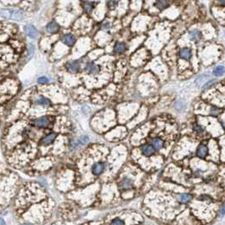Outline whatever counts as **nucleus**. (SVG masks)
<instances>
[{
  "mask_svg": "<svg viewBox=\"0 0 225 225\" xmlns=\"http://www.w3.org/2000/svg\"><path fill=\"white\" fill-rule=\"evenodd\" d=\"M215 4L217 6L225 7V0H215Z\"/></svg>",
  "mask_w": 225,
  "mask_h": 225,
  "instance_id": "nucleus-26",
  "label": "nucleus"
},
{
  "mask_svg": "<svg viewBox=\"0 0 225 225\" xmlns=\"http://www.w3.org/2000/svg\"><path fill=\"white\" fill-rule=\"evenodd\" d=\"M110 225H124V222L119 218H116L115 219H113L111 221V223Z\"/></svg>",
  "mask_w": 225,
  "mask_h": 225,
  "instance_id": "nucleus-24",
  "label": "nucleus"
},
{
  "mask_svg": "<svg viewBox=\"0 0 225 225\" xmlns=\"http://www.w3.org/2000/svg\"><path fill=\"white\" fill-rule=\"evenodd\" d=\"M88 141H89V137L88 136H82L81 139H80V142L81 144H85L88 143Z\"/></svg>",
  "mask_w": 225,
  "mask_h": 225,
  "instance_id": "nucleus-28",
  "label": "nucleus"
},
{
  "mask_svg": "<svg viewBox=\"0 0 225 225\" xmlns=\"http://www.w3.org/2000/svg\"><path fill=\"white\" fill-rule=\"evenodd\" d=\"M62 42L68 47H72L76 44V37L73 34H65L63 38Z\"/></svg>",
  "mask_w": 225,
  "mask_h": 225,
  "instance_id": "nucleus-12",
  "label": "nucleus"
},
{
  "mask_svg": "<svg viewBox=\"0 0 225 225\" xmlns=\"http://www.w3.org/2000/svg\"><path fill=\"white\" fill-rule=\"evenodd\" d=\"M140 150H141L142 154H143L144 156H152L155 153V151H156L153 145L150 144H143L141 146Z\"/></svg>",
  "mask_w": 225,
  "mask_h": 225,
  "instance_id": "nucleus-9",
  "label": "nucleus"
},
{
  "mask_svg": "<svg viewBox=\"0 0 225 225\" xmlns=\"http://www.w3.org/2000/svg\"><path fill=\"white\" fill-rule=\"evenodd\" d=\"M191 200H192V195L190 194H188V193L180 194L177 197V201L182 204H187Z\"/></svg>",
  "mask_w": 225,
  "mask_h": 225,
  "instance_id": "nucleus-17",
  "label": "nucleus"
},
{
  "mask_svg": "<svg viewBox=\"0 0 225 225\" xmlns=\"http://www.w3.org/2000/svg\"><path fill=\"white\" fill-rule=\"evenodd\" d=\"M127 45L125 43L123 42H117L116 43V44L114 45V48H113V52L116 54V55H123L126 52Z\"/></svg>",
  "mask_w": 225,
  "mask_h": 225,
  "instance_id": "nucleus-10",
  "label": "nucleus"
},
{
  "mask_svg": "<svg viewBox=\"0 0 225 225\" xmlns=\"http://www.w3.org/2000/svg\"><path fill=\"white\" fill-rule=\"evenodd\" d=\"M119 188L122 190H130L133 188V181L132 178L128 177H124L120 181Z\"/></svg>",
  "mask_w": 225,
  "mask_h": 225,
  "instance_id": "nucleus-5",
  "label": "nucleus"
},
{
  "mask_svg": "<svg viewBox=\"0 0 225 225\" xmlns=\"http://www.w3.org/2000/svg\"><path fill=\"white\" fill-rule=\"evenodd\" d=\"M223 127H224V129H225V122L223 123Z\"/></svg>",
  "mask_w": 225,
  "mask_h": 225,
  "instance_id": "nucleus-32",
  "label": "nucleus"
},
{
  "mask_svg": "<svg viewBox=\"0 0 225 225\" xmlns=\"http://www.w3.org/2000/svg\"><path fill=\"white\" fill-rule=\"evenodd\" d=\"M106 169V165L102 161H98L92 166V173L94 176H99L104 173Z\"/></svg>",
  "mask_w": 225,
  "mask_h": 225,
  "instance_id": "nucleus-7",
  "label": "nucleus"
},
{
  "mask_svg": "<svg viewBox=\"0 0 225 225\" xmlns=\"http://www.w3.org/2000/svg\"><path fill=\"white\" fill-rule=\"evenodd\" d=\"M224 72H225L224 66H223V65H218L217 67H215L214 70H213V75L216 76V77H218V76L223 75Z\"/></svg>",
  "mask_w": 225,
  "mask_h": 225,
  "instance_id": "nucleus-21",
  "label": "nucleus"
},
{
  "mask_svg": "<svg viewBox=\"0 0 225 225\" xmlns=\"http://www.w3.org/2000/svg\"><path fill=\"white\" fill-rule=\"evenodd\" d=\"M21 225H32V224H31V223H23V224Z\"/></svg>",
  "mask_w": 225,
  "mask_h": 225,
  "instance_id": "nucleus-31",
  "label": "nucleus"
},
{
  "mask_svg": "<svg viewBox=\"0 0 225 225\" xmlns=\"http://www.w3.org/2000/svg\"><path fill=\"white\" fill-rule=\"evenodd\" d=\"M84 71L87 74L96 76L99 74V72H100V66L95 63H94V62H88L85 65Z\"/></svg>",
  "mask_w": 225,
  "mask_h": 225,
  "instance_id": "nucleus-4",
  "label": "nucleus"
},
{
  "mask_svg": "<svg viewBox=\"0 0 225 225\" xmlns=\"http://www.w3.org/2000/svg\"><path fill=\"white\" fill-rule=\"evenodd\" d=\"M152 145L155 148V150H160L164 146V141L160 138H154L152 140Z\"/></svg>",
  "mask_w": 225,
  "mask_h": 225,
  "instance_id": "nucleus-19",
  "label": "nucleus"
},
{
  "mask_svg": "<svg viewBox=\"0 0 225 225\" xmlns=\"http://www.w3.org/2000/svg\"><path fill=\"white\" fill-rule=\"evenodd\" d=\"M59 30H60V26L55 21H50L46 26V31H48V33H55Z\"/></svg>",
  "mask_w": 225,
  "mask_h": 225,
  "instance_id": "nucleus-16",
  "label": "nucleus"
},
{
  "mask_svg": "<svg viewBox=\"0 0 225 225\" xmlns=\"http://www.w3.org/2000/svg\"><path fill=\"white\" fill-rule=\"evenodd\" d=\"M172 3V0H155L154 6L159 11H163L169 8Z\"/></svg>",
  "mask_w": 225,
  "mask_h": 225,
  "instance_id": "nucleus-8",
  "label": "nucleus"
},
{
  "mask_svg": "<svg viewBox=\"0 0 225 225\" xmlns=\"http://www.w3.org/2000/svg\"><path fill=\"white\" fill-rule=\"evenodd\" d=\"M25 32L28 37H30L31 38H36L38 36L37 29L34 26H31V25H28V26L25 27Z\"/></svg>",
  "mask_w": 225,
  "mask_h": 225,
  "instance_id": "nucleus-14",
  "label": "nucleus"
},
{
  "mask_svg": "<svg viewBox=\"0 0 225 225\" xmlns=\"http://www.w3.org/2000/svg\"><path fill=\"white\" fill-rule=\"evenodd\" d=\"M110 26H111V25H110V22H105V23H103L102 25V29H105V30L110 29V28L111 27Z\"/></svg>",
  "mask_w": 225,
  "mask_h": 225,
  "instance_id": "nucleus-29",
  "label": "nucleus"
},
{
  "mask_svg": "<svg viewBox=\"0 0 225 225\" xmlns=\"http://www.w3.org/2000/svg\"><path fill=\"white\" fill-rule=\"evenodd\" d=\"M65 68L72 74H77L80 71V64L77 60H71L65 64Z\"/></svg>",
  "mask_w": 225,
  "mask_h": 225,
  "instance_id": "nucleus-6",
  "label": "nucleus"
},
{
  "mask_svg": "<svg viewBox=\"0 0 225 225\" xmlns=\"http://www.w3.org/2000/svg\"><path fill=\"white\" fill-rule=\"evenodd\" d=\"M36 104L38 105V106H48L51 105V101H50V99H48V98H47V97L41 96L40 98H38V99L36 100Z\"/></svg>",
  "mask_w": 225,
  "mask_h": 225,
  "instance_id": "nucleus-20",
  "label": "nucleus"
},
{
  "mask_svg": "<svg viewBox=\"0 0 225 225\" xmlns=\"http://www.w3.org/2000/svg\"><path fill=\"white\" fill-rule=\"evenodd\" d=\"M0 15L5 19H10L15 21H21L23 19V15L16 10H1Z\"/></svg>",
  "mask_w": 225,
  "mask_h": 225,
  "instance_id": "nucleus-1",
  "label": "nucleus"
},
{
  "mask_svg": "<svg viewBox=\"0 0 225 225\" xmlns=\"http://www.w3.org/2000/svg\"><path fill=\"white\" fill-rule=\"evenodd\" d=\"M193 129L198 134H202V133H204V129L202 128V127L200 124H197V123H194V125H193Z\"/></svg>",
  "mask_w": 225,
  "mask_h": 225,
  "instance_id": "nucleus-23",
  "label": "nucleus"
},
{
  "mask_svg": "<svg viewBox=\"0 0 225 225\" xmlns=\"http://www.w3.org/2000/svg\"><path fill=\"white\" fill-rule=\"evenodd\" d=\"M225 215V204H223L222 206L221 209L219 210V212H218V216L222 218V217H223Z\"/></svg>",
  "mask_w": 225,
  "mask_h": 225,
  "instance_id": "nucleus-27",
  "label": "nucleus"
},
{
  "mask_svg": "<svg viewBox=\"0 0 225 225\" xmlns=\"http://www.w3.org/2000/svg\"><path fill=\"white\" fill-rule=\"evenodd\" d=\"M56 136H57L56 133H49V134L46 135V136H44L42 139L40 143L43 145H49V144L54 143V141L56 139Z\"/></svg>",
  "mask_w": 225,
  "mask_h": 225,
  "instance_id": "nucleus-11",
  "label": "nucleus"
},
{
  "mask_svg": "<svg viewBox=\"0 0 225 225\" xmlns=\"http://www.w3.org/2000/svg\"><path fill=\"white\" fill-rule=\"evenodd\" d=\"M189 36L191 40H193L194 42H198L201 40L202 38V33L200 30L198 29H192L189 32Z\"/></svg>",
  "mask_w": 225,
  "mask_h": 225,
  "instance_id": "nucleus-15",
  "label": "nucleus"
},
{
  "mask_svg": "<svg viewBox=\"0 0 225 225\" xmlns=\"http://www.w3.org/2000/svg\"><path fill=\"white\" fill-rule=\"evenodd\" d=\"M177 56L182 60L190 61L192 58V49L189 47H182L177 51Z\"/></svg>",
  "mask_w": 225,
  "mask_h": 225,
  "instance_id": "nucleus-2",
  "label": "nucleus"
},
{
  "mask_svg": "<svg viewBox=\"0 0 225 225\" xmlns=\"http://www.w3.org/2000/svg\"><path fill=\"white\" fill-rule=\"evenodd\" d=\"M95 7V3L92 2V1H85L84 4H83V10L85 11L87 14H90L92 13Z\"/></svg>",
  "mask_w": 225,
  "mask_h": 225,
  "instance_id": "nucleus-18",
  "label": "nucleus"
},
{
  "mask_svg": "<svg viewBox=\"0 0 225 225\" xmlns=\"http://www.w3.org/2000/svg\"><path fill=\"white\" fill-rule=\"evenodd\" d=\"M221 113V109H219L218 107L217 106H211L210 108V111H209V114L212 116H218L219 114Z\"/></svg>",
  "mask_w": 225,
  "mask_h": 225,
  "instance_id": "nucleus-22",
  "label": "nucleus"
},
{
  "mask_svg": "<svg viewBox=\"0 0 225 225\" xmlns=\"http://www.w3.org/2000/svg\"><path fill=\"white\" fill-rule=\"evenodd\" d=\"M49 82V79L46 77H40L38 78V82L40 84H47Z\"/></svg>",
  "mask_w": 225,
  "mask_h": 225,
  "instance_id": "nucleus-25",
  "label": "nucleus"
},
{
  "mask_svg": "<svg viewBox=\"0 0 225 225\" xmlns=\"http://www.w3.org/2000/svg\"><path fill=\"white\" fill-rule=\"evenodd\" d=\"M0 225H6L5 222H4V220L2 218H0Z\"/></svg>",
  "mask_w": 225,
  "mask_h": 225,
  "instance_id": "nucleus-30",
  "label": "nucleus"
},
{
  "mask_svg": "<svg viewBox=\"0 0 225 225\" xmlns=\"http://www.w3.org/2000/svg\"><path fill=\"white\" fill-rule=\"evenodd\" d=\"M51 124V120L48 116H41L35 119L32 122V125L38 128H45L48 127Z\"/></svg>",
  "mask_w": 225,
  "mask_h": 225,
  "instance_id": "nucleus-3",
  "label": "nucleus"
},
{
  "mask_svg": "<svg viewBox=\"0 0 225 225\" xmlns=\"http://www.w3.org/2000/svg\"><path fill=\"white\" fill-rule=\"evenodd\" d=\"M208 153H209V150H208V147L205 144H201L200 146L197 148L196 150V155L199 158H206L207 156Z\"/></svg>",
  "mask_w": 225,
  "mask_h": 225,
  "instance_id": "nucleus-13",
  "label": "nucleus"
}]
</instances>
